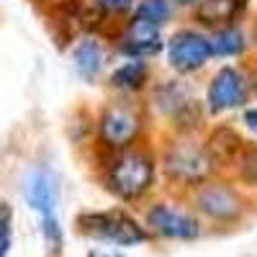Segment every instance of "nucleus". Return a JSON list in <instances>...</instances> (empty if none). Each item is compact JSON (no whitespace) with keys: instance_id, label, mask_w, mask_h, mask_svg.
Wrapping results in <instances>:
<instances>
[{"instance_id":"f257e3e1","label":"nucleus","mask_w":257,"mask_h":257,"mask_svg":"<svg viewBox=\"0 0 257 257\" xmlns=\"http://www.w3.org/2000/svg\"><path fill=\"white\" fill-rule=\"evenodd\" d=\"M24 196L29 201V206L41 216V231L47 239V249L52 257H59L62 252V226H59V216H57V203H59V190H57V180L49 170L39 167L31 170L26 183H24Z\"/></svg>"},{"instance_id":"f03ea898","label":"nucleus","mask_w":257,"mask_h":257,"mask_svg":"<svg viewBox=\"0 0 257 257\" xmlns=\"http://www.w3.org/2000/svg\"><path fill=\"white\" fill-rule=\"evenodd\" d=\"M77 226L90 239L113 244V247H137V244H144L149 239L147 226H142L134 216H128L121 208L88 211L77 219Z\"/></svg>"},{"instance_id":"7ed1b4c3","label":"nucleus","mask_w":257,"mask_h":257,"mask_svg":"<svg viewBox=\"0 0 257 257\" xmlns=\"http://www.w3.org/2000/svg\"><path fill=\"white\" fill-rule=\"evenodd\" d=\"M108 188L123 201H137L152 188L155 180V160L142 149H121L108 167Z\"/></svg>"},{"instance_id":"20e7f679","label":"nucleus","mask_w":257,"mask_h":257,"mask_svg":"<svg viewBox=\"0 0 257 257\" xmlns=\"http://www.w3.org/2000/svg\"><path fill=\"white\" fill-rule=\"evenodd\" d=\"M142 132V113L128 100L105 105L98 121V137L111 149H126Z\"/></svg>"},{"instance_id":"39448f33","label":"nucleus","mask_w":257,"mask_h":257,"mask_svg":"<svg viewBox=\"0 0 257 257\" xmlns=\"http://www.w3.org/2000/svg\"><path fill=\"white\" fill-rule=\"evenodd\" d=\"M211 170H213V162L206 152V147L173 144L165 155V173L175 183L198 185L211 175Z\"/></svg>"},{"instance_id":"423d86ee","label":"nucleus","mask_w":257,"mask_h":257,"mask_svg":"<svg viewBox=\"0 0 257 257\" xmlns=\"http://www.w3.org/2000/svg\"><path fill=\"white\" fill-rule=\"evenodd\" d=\"M147 229L157 234V237L173 239V242H190L201 237L198 219L167 203H155L147 211Z\"/></svg>"},{"instance_id":"0eeeda50","label":"nucleus","mask_w":257,"mask_h":257,"mask_svg":"<svg viewBox=\"0 0 257 257\" xmlns=\"http://www.w3.org/2000/svg\"><path fill=\"white\" fill-rule=\"evenodd\" d=\"M196 208L216 224H234L242 216V196L226 183H206L196 193Z\"/></svg>"},{"instance_id":"6e6552de","label":"nucleus","mask_w":257,"mask_h":257,"mask_svg":"<svg viewBox=\"0 0 257 257\" xmlns=\"http://www.w3.org/2000/svg\"><path fill=\"white\" fill-rule=\"evenodd\" d=\"M211 54H213L211 52V39H206L201 31H193V29H183L167 41L170 67L183 72V75L201 70L211 59Z\"/></svg>"},{"instance_id":"1a4fd4ad","label":"nucleus","mask_w":257,"mask_h":257,"mask_svg":"<svg viewBox=\"0 0 257 257\" xmlns=\"http://www.w3.org/2000/svg\"><path fill=\"white\" fill-rule=\"evenodd\" d=\"M249 95V80L242 70L237 67H221L216 75H213L208 93H206V103L208 111L213 113H224L229 108H237L242 105Z\"/></svg>"},{"instance_id":"9d476101","label":"nucleus","mask_w":257,"mask_h":257,"mask_svg":"<svg viewBox=\"0 0 257 257\" xmlns=\"http://www.w3.org/2000/svg\"><path fill=\"white\" fill-rule=\"evenodd\" d=\"M157 103L167 116L180 121V126H196V121H201V111L196 108V100L190 98L188 88L180 82L162 85L157 93Z\"/></svg>"},{"instance_id":"9b49d317","label":"nucleus","mask_w":257,"mask_h":257,"mask_svg":"<svg viewBox=\"0 0 257 257\" xmlns=\"http://www.w3.org/2000/svg\"><path fill=\"white\" fill-rule=\"evenodd\" d=\"M121 52L128 54L132 59H147L157 57L162 52V36L160 29L144 24V21H132L121 36Z\"/></svg>"},{"instance_id":"f8f14e48","label":"nucleus","mask_w":257,"mask_h":257,"mask_svg":"<svg viewBox=\"0 0 257 257\" xmlns=\"http://www.w3.org/2000/svg\"><path fill=\"white\" fill-rule=\"evenodd\" d=\"M247 8V0H198L196 21L208 29H226Z\"/></svg>"},{"instance_id":"ddd939ff","label":"nucleus","mask_w":257,"mask_h":257,"mask_svg":"<svg viewBox=\"0 0 257 257\" xmlns=\"http://www.w3.org/2000/svg\"><path fill=\"white\" fill-rule=\"evenodd\" d=\"M206 152L211 157V162H231L242 155V139L239 134L229 126H219L208 134V142H206Z\"/></svg>"},{"instance_id":"4468645a","label":"nucleus","mask_w":257,"mask_h":257,"mask_svg":"<svg viewBox=\"0 0 257 257\" xmlns=\"http://www.w3.org/2000/svg\"><path fill=\"white\" fill-rule=\"evenodd\" d=\"M72 59H75V70L80 77L85 80H95L100 67H103V47L98 39H82L80 44L72 49Z\"/></svg>"},{"instance_id":"2eb2a0df","label":"nucleus","mask_w":257,"mask_h":257,"mask_svg":"<svg viewBox=\"0 0 257 257\" xmlns=\"http://www.w3.org/2000/svg\"><path fill=\"white\" fill-rule=\"evenodd\" d=\"M147 77H149L147 64L142 59H128L121 67H116V72L111 75V82L113 88H121V90H139L147 82Z\"/></svg>"},{"instance_id":"dca6fc26","label":"nucleus","mask_w":257,"mask_h":257,"mask_svg":"<svg viewBox=\"0 0 257 257\" xmlns=\"http://www.w3.org/2000/svg\"><path fill=\"white\" fill-rule=\"evenodd\" d=\"M211 52L219 57H234L244 52V34L237 26H226L219 29L216 36L211 39Z\"/></svg>"},{"instance_id":"f3484780","label":"nucleus","mask_w":257,"mask_h":257,"mask_svg":"<svg viewBox=\"0 0 257 257\" xmlns=\"http://www.w3.org/2000/svg\"><path fill=\"white\" fill-rule=\"evenodd\" d=\"M170 16H173V6H170V0H142V3L137 6V13L134 18L137 21H144V24L149 26H165Z\"/></svg>"},{"instance_id":"a211bd4d","label":"nucleus","mask_w":257,"mask_h":257,"mask_svg":"<svg viewBox=\"0 0 257 257\" xmlns=\"http://www.w3.org/2000/svg\"><path fill=\"white\" fill-rule=\"evenodd\" d=\"M13 242V211L8 203H0V257H8Z\"/></svg>"},{"instance_id":"6ab92c4d","label":"nucleus","mask_w":257,"mask_h":257,"mask_svg":"<svg viewBox=\"0 0 257 257\" xmlns=\"http://www.w3.org/2000/svg\"><path fill=\"white\" fill-rule=\"evenodd\" d=\"M239 178L257 188V147H249V149H242L239 155Z\"/></svg>"},{"instance_id":"aec40b11","label":"nucleus","mask_w":257,"mask_h":257,"mask_svg":"<svg viewBox=\"0 0 257 257\" xmlns=\"http://www.w3.org/2000/svg\"><path fill=\"white\" fill-rule=\"evenodd\" d=\"M137 0H95V8L105 16H121L134 8Z\"/></svg>"},{"instance_id":"412c9836","label":"nucleus","mask_w":257,"mask_h":257,"mask_svg":"<svg viewBox=\"0 0 257 257\" xmlns=\"http://www.w3.org/2000/svg\"><path fill=\"white\" fill-rule=\"evenodd\" d=\"M244 123H247L249 132L257 134V105H254V108H249V111H244Z\"/></svg>"},{"instance_id":"4be33fe9","label":"nucleus","mask_w":257,"mask_h":257,"mask_svg":"<svg viewBox=\"0 0 257 257\" xmlns=\"http://www.w3.org/2000/svg\"><path fill=\"white\" fill-rule=\"evenodd\" d=\"M88 257H123V254L111 252V249H90V252H88Z\"/></svg>"},{"instance_id":"5701e85b","label":"nucleus","mask_w":257,"mask_h":257,"mask_svg":"<svg viewBox=\"0 0 257 257\" xmlns=\"http://www.w3.org/2000/svg\"><path fill=\"white\" fill-rule=\"evenodd\" d=\"M180 6H193V3H198V0H178Z\"/></svg>"},{"instance_id":"b1692460","label":"nucleus","mask_w":257,"mask_h":257,"mask_svg":"<svg viewBox=\"0 0 257 257\" xmlns=\"http://www.w3.org/2000/svg\"><path fill=\"white\" fill-rule=\"evenodd\" d=\"M252 82H254V88H257V75H254V80H252Z\"/></svg>"},{"instance_id":"393cba45","label":"nucleus","mask_w":257,"mask_h":257,"mask_svg":"<svg viewBox=\"0 0 257 257\" xmlns=\"http://www.w3.org/2000/svg\"><path fill=\"white\" fill-rule=\"evenodd\" d=\"M254 34H257V31H254Z\"/></svg>"}]
</instances>
